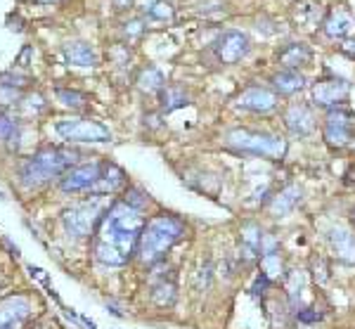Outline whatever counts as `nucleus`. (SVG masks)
<instances>
[{"label":"nucleus","instance_id":"1","mask_svg":"<svg viewBox=\"0 0 355 329\" xmlns=\"http://www.w3.org/2000/svg\"><path fill=\"white\" fill-rule=\"evenodd\" d=\"M145 223L142 211L130 209L125 201H112L93 233V253L97 261L110 268H121L133 261Z\"/></svg>","mask_w":355,"mask_h":329},{"label":"nucleus","instance_id":"2","mask_svg":"<svg viewBox=\"0 0 355 329\" xmlns=\"http://www.w3.org/2000/svg\"><path fill=\"white\" fill-rule=\"evenodd\" d=\"M187 228L178 216L171 213H159V216L150 218L142 228L140 244H137V258L145 265L162 263L173 246L185 237Z\"/></svg>","mask_w":355,"mask_h":329},{"label":"nucleus","instance_id":"3","mask_svg":"<svg viewBox=\"0 0 355 329\" xmlns=\"http://www.w3.org/2000/svg\"><path fill=\"white\" fill-rule=\"evenodd\" d=\"M81 154L69 147H41L19 166V180L24 187H38V185L62 178L69 169L76 166Z\"/></svg>","mask_w":355,"mask_h":329},{"label":"nucleus","instance_id":"4","mask_svg":"<svg viewBox=\"0 0 355 329\" xmlns=\"http://www.w3.org/2000/svg\"><path fill=\"white\" fill-rule=\"evenodd\" d=\"M225 145L234 152L254 154V157L279 161L287 154V140L282 135H275L268 130L251 128H232L225 133Z\"/></svg>","mask_w":355,"mask_h":329},{"label":"nucleus","instance_id":"5","mask_svg":"<svg viewBox=\"0 0 355 329\" xmlns=\"http://www.w3.org/2000/svg\"><path fill=\"white\" fill-rule=\"evenodd\" d=\"M102 201H105V197H97V194H93V199L83 201V204H76V206H71V209L64 211L62 223H64V230H67L69 237L85 239L95 233L102 213L107 211L105 206H102Z\"/></svg>","mask_w":355,"mask_h":329},{"label":"nucleus","instance_id":"6","mask_svg":"<svg viewBox=\"0 0 355 329\" xmlns=\"http://www.w3.org/2000/svg\"><path fill=\"white\" fill-rule=\"evenodd\" d=\"M57 135H62L67 142H110L112 133L102 121L88 117H71L60 119L55 124Z\"/></svg>","mask_w":355,"mask_h":329},{"label":"nucleus","instance_id":"7","mask_svg":"<svg viewBox=\"0 0 355 329\" xmlns=\"http://www.w3.org/2000/svg\"><path fill=\"white\" fill-rule=\"evenodd\" d=\"M322 135H324V142L334 149H343V147L351 145L355 140V112L353 109L346 105L327 109Z\"/></svg>","mask_w":355,"mask_h":329},{"label":"nucleus","instance_id":"8","mask_svg":"<svg viewBox=\"0 0 355 329\" xmlns=\"http://www.w3.org/2000/svg\"><path fill=\"white\" fill-rule=\"evenodd\" d=\"M102 164H105V161H88V164H78V166H73V169H69L64 176L60 178L62 192L73 194V192L93 189L95 183L100 180Z\"/></svg>","mask_w":355,"mask_h":329},{"label":"nucleus","instance_id":"9","mask_svg":"<svg viewBox=\"0 0 355 329\" xmlns=\"http://www.w3.org/2000/svg\"><path fill=\"white\" fill-rule=\"evenodd\" d=\"M348 92H351V83L346 78H320L313 85V102L324 109L339 107L348 97Z\"/></svg>","mask_w":355,"mask_h":329},{"label":"nucleus","instance_id":"10","mask_svg":"<svg viewBox=\"0 0 355 329\" xmlns=\"http://www.w3.org/2000/svg\"><path fill=\"white\" fill-rule=\"evenodd\" d=\"M216 55L223 65H237L249 55V38L242 31H225L216 40Z\"/></svg>","mask_w":355,"mask_h":329},{"label":"nucleus","instance_id":"11","mask_svg":"<svg viewBox=\"0 0 355 329\" xmlns=\"http://www.w3.org/2000/svg\"><path fill=\"white\" fill-rule=\"evenodd\" d=\"M237 107L254 114H270L277 109V95L261 85H249L237 95Z\"/></svg>","mask_w":355,"mask_h":329},{"label":"nucleus","instance_id":"12","mask_svg":"<svg viewBox=\"0 0 355 329\" xmlns=\"http://www.w3.org/2000/svg\"><path fill=\"white\" fill-rule=\"evenodd\" d=\"M261 239L263 228L256 221H244L239 225V261L242 263H256L261 258Z\"/></svg>","mask_w":355,"mask_h":329},{"label":"nucleus","instance_id":"13","mask_svg":"<svg viewBox=\"0 0 355 329\" xmlns=\"http://www.w3.org/2000/svg\"><path fill=\"white\" fill-rule=\"evenodd\" d=\"M282 121H284V128H287L294 137H308L315 130L313 109L308 105H303V102H294V105H289Z\"/></svg>","mask_w":355,"mask_h":329},{"label":"nucleus","instance_id":"14","mask_svg":"<svg viewBox=\"0 0 355 329\" xmlns=\"http://www.w3.org/2000/svg\"><path fill=\"white\" fill-rule=\"evenodd\" d=\"M327 242H329L331 251H334V256L339 258L341 263H348V265L355 263V235H353V230H348L346 225H334V228H329Z\"/></svg>","mask_w":355,"mask_h":329},{"label":"nucleus","instance_id":"15","mask_svg":"<svg viewBox=\"0 0 355 329\" xmlns=\"http://www.w3.org/2000/svg\"><path fill=\"white\" fill-rule=\"evenodd\" d=\"M28 313H31V303L21 294L0 298V327L21 325V320H26Z\"/></svg>","mask_w":355,"mask_h":329},{"label":"nucleus","instance_id":"16","mask_svg":"<svg viewBox=\"0 0 355 329\" xmlns=\"http://www.w3.org/2000/svg\"><path fill=\"white\" fill-rule=\"evenodd\" d=\"M119 189H125V173L119 169L116 164H110L105 161L102 164V173H100V180L95 183V187L90 189L97 197H105V194H114Z\"/></svg>","mask_w":355,"mask_h":329},{"label":"nucleus","instance_id":"17","mask_svg":"<svg viewBox=\"0 0 355 329\" xmlns=\"http://www.w3.org/2000/svg\"><path fill=\"white\" fill-rule=\"evenodd\" d=\"M301 187L299 185H287V187H282L277 194H272L270 204H268V213H270L272 218H284L289 216L291 211L299 206L301 201Z\"/></svg>","mask_w":355,"mask_h":329},{"label":"nucleus","instance_id":"18","mask_svg":"<svg viewBox=\"0 0 355 329\" xmlns=\"http://www.w3.org/2000/svg\"><path fill=\"white\" fill-rule=\"evenodd\" d=\"M272 83V90L275 95H296V92H301L306 88V76L299 71H291V69H282V71H277L275 76L270 78Z\"/></svg>","mask_w":355,"mask_h":329},{"label":"nucleus","instance_id":"19","mask_svg":"<svg viewBox=\"0 0 355 329\" xmlns=\"http://www.w3.org/2000/svg\"><path fill=\"white\" fill-rule=\"evenodd\" d=\"M64 60L73 67H95L97 65V55L93 50V45L83 43V40H73V43L64 45Z\"/></svg>","mask_w":355,"mask_h":329},{"label":"nucleus","instance_id":"20","mask_svg":"<svg viewBox=\"0 0 355 329\" xmlns=\"http://www.w3.org/2000/svg\"><path fill=\"white\" fill-rule=\"evenodd\" d=\"M311 57H313V53L306 43H289L284 50H279L277 60L284 69L299 71V67H306L308 62H311Z\"/></svg>","mask_w":355,"mask_h":329},{"label":"nucleus","instance_id":"21","mask_svg":"<svg viewBox=\"0 0 355 329\" xmlns=\"http://www.w3.org/2000/svg\"><path fill=\"white\" fill-rule=\"evenodd\" d=\"M322 26L329 38H346L355 28V19L346 12V10H334V12L324 19Z\"/></svg>","mask_w":355,"mask_h":329},{"label":"nucleus","instance_id":"22","mask_svg":"<svg viewBox=\"0 0 355 329\" xmlns=\"http://www.w3.org/2000/svg\"><path fill=\"white\" fill-rule=\"evenodd\" d=\"M185 105H190V95H187L180 85H166V88L159 92V107H162V114H171Z\"/></svg>","mask_w":355,"mask_h":329},{"label":"nucleus","instance_id":"23","mask_svg":"<svg viewBox=\"0 0 355 329\" xmlns=\"http://www.w3.org/2000/svg\"><path fill=\"white\" fill-rule=\"evenodd\" d=\"M135 83H137V88H140L142 92H147V95H159V92L166 88V76L162 74V69L147 67L137 74Z\"/></svg>","mask_w":355,"mask_h":329},{"label":"nucleus","instance_id":"24","mask_svg":"<svg viewBox=\"0 0 355 329\" xmlns=\"http://www.w3.org/2000/svg\"><path fill=\"white\" fill-rule=\"evenodd\" d=\"M303 289H306V270H291V273H287V301L291 310L301 308Z\"/></svg>","mask_w":355,"mask_h":329},{"label":"nucleus","instance_id":"25","mask_svg":"<svg viewBox=\"0 0 355 329\" xmlns=\"http://www.w3.org/2000/svg\"><path fill=\"white\" fill-rule=\"evenodd\" d=\"M178 298V287L173 280H166V275L159 277L152 287V301L157 305H173Z\"/></svg>","mask_w":355,"mask_h":329},{"label":"nucleus","instance_id":"26","mask_svg":"<svg viewBox=\"0 0 355 329\" xmlns=\"http://www.w3.org/2000/svg\"><path fill=\"white\" fill-rule=\"evenodd\" d=\"M0 142H8L10 149L19 147V121L8 112H0Z\"/></svg>","mask_w":355,"mask_h":329},{"label":"nucleus","instance_id":"27","mask_svg":"<svg viewBox=\"0 0 355 329\" xmlns=\"http://www.w3.org/2000/svg\"><path fill=\"white\" fill-rule=\"evenodd\" d=\"M261 273H266L270 280H279V277H287L284 273V261H282V253H270V256H261Z\"/></svg>","mask_w":355,"mask_h":329},{"label":"nucleus","instance_id":"28","mask_svg":"<svg viewBox=\"0 0 355 329\" xmlns=\"http://www.w3.org/2000/svg\"><path fill=\"white\" fill-rule=\"evenodd\" d=\"M57 100L62 102L64 107L69 109H83L85 105H88V95L81 90H71V88H57L55 90Z\"/></svg>","mask_w":355,"mask_h":329},{"label":"nucleus","instance_id":"29","mask_svg":"<svg viewBox=\"0 0 355 329\" xmlns=\"http://www.w3.org/2000/svg\"><path fill=\"white\" fill-rule=\"evenodd\" d=\"M125 204L130 206V209H135V211H142L147 204H150V197H147L145 192H142L140 187H125L123 189V199Z\"/></svg>","mask_w":355,"mask_h":329},{"label":"nucleus","instance_id":"30","mask_svg":"<svg viewBox=\"0 0 355 329\" xmlns=\"http://www.w3.org/2000/svg\"><path fill=\"white\" fill-rule=\"evenodd\" d=\"M311 273H313V280L318 282V285H324V282H329V263L324 256H315L313 263H311Z\"/></svg>","mask_w":355,"mask_h":329},{"label":"nucleus","instance_id":"31","mask_svg":"<svg viewBox=\"0 0 355 329\" xmlns=\"http://www.w3.org/2000/svg\"><path fill=\"white\" fill-rule=\"evenodd\" d=\"M147 15L152 17V19H159V22H168L173 19V8H171L166 0H157L154 5H150V10H147Z\"/></svg>","mask_w":355,"mask_h":329},{"label":"nucleus","instance_id":"32","mask_svg":"<svg viewBox=\"0 0 355 329\" xmlns=\"http://www.w3.org/2000/svg\"><path fill=\"white\" fill-rule=\"evenodd\" d=\"M26 83H28L26 74H19V71H3V74H0V85H8V88L21 90Z\"/></svg>","mask_w":355,"mask_h":329},{"label":"nucleus","instance_id":"33","mask_svg":"<svg viewBox=\"0 0 355 329\" xmlns=\"http://www.w3.org/2000/svg\"><path fill=\"white\" fill-rule=\"evenodd\" d=\"M272 285L275 282L266 273H259L254 280V285H251V296H266V294L272 289Z\"/></svg>","mask_w":355,"mask_h":329},{"label":"nucleus","instance_id":"34","mask_svg":"<svg viewBox=\"0 0 355 329\" xmlns=\"http://www.w3.org/2000/svg\"><path fill=\"white\" fill-rule=\"evenodd\" d=\"M17 102H21V90L0 85V107H12Z\"/></svg>","mask_w":355,"mask_h":329},{"label":"nucleus","instance_id":"35","mask_svg":"<svg viewBox=\"0 0 355 329\" xmlns=\"http://www.w3.org/2000/svg\"><path fill=\"white\" fill-rule=\"evenodd\" d=\"M270 253H279V239L272 233H263L261 239V256H270Z\"/></svg>","mask_w":355,"mask_h":329},{"label":"nucleus","instance_id":"36","mask_svg":"<svg viewBox=\"0 0 355 329\" xmlns=\"http://www.w3.org/2000/svg\"><path fill=\"white\" fill-rule=\"evenodd\" d=\"M296 320L303 322V325H315V322L322 320V313L318 308H299L296 310Z\"/></svg>","mask_w":355,"mask_h":329},{"label":"nucleus","instance_id":"37","mask_svg":"<svg viewBox=\"0 0 355 329\" xmlns=\"http://www.w3.org/2000/svg\"><path fill=\"white\" fill-rule=\"evenodd\" d=\"M211 280H214V265L204 263V268L199 270V277H197V287H199V289H209Z\"/></svg>","mask_w":355,"mask_h":329},{"label":"nucleus","instance_id":"38","mask_svg":"<svg viewBox=\"0 0 355 329\" xmlns=\"http://www.w3.org/2000/svg\"><path fill=\"white\" fill-rule=\"evenodd\" d=\"M125 28H123V31H125V36H130V38H133V36H140V33H142V24H140V22H125V24H123Z\"/></svg>","mask_w":355,"mask_h":329},{"label":"nucleus","instance_id":"39","mask_svg":"<svg viewBox=\"0 0 355 329\" xmlns=\"http://www.w3.org/2000/svg\"><path fill=\"white\" fill-rule=\"evenodd\" d=\"M341 53H343V55H348V57H355V38L343 40V45H341Z\"/></svg>","mask_w":355,"mask_h":329},{"label":"nucleus","instance_id":"40","mask_svg":"<svg viewBox=\"0 0 355 329\" xmlns=\"http://www.w3.org/2000/svg\"><path fill=\"white\" fill-rule=\"evenodd\" d=\"M114 5H116L119 10H125V8H130L133 5V0H112Z\"/></svg>","mask_w":355,"mask_h":329},{"label":"nucleus","instance_id":"41","mask_svg":"<svg viewBox=\"0 0 355 329\" xmlns=\"http://www.w3.org/2000/svg\"><path fill=\"white\" fill-rule=\"evenodd\" d=\"M0 329H19V325H10V327H0Z\"/></svg>","mask_w":355,"mask_h":329},{"label":"nucleus","instance_id":"42","mask_svg":"<svg viewBox=\"0 0 355 329\" xmlns=\"http://www.w3.org/2000/svg\"><path fill=\"white\" fill-rule=\"evenodd\" d=\"M351 221H353V225H355V209L351 211Z\"/></svg>","mask_w":355,"mask_h":329},{"label":"nucleus","instance_id":"43","mask_svg":"<svg viewBox=\"0 0 355 329\" xmlns=\"http://www.w3.org/2000/svg\"><path fill=\"white\" fill-rule=\"evenodd\" d=\"M41 3H57V0H41Z\"/></svg>","mask_w":355,"mask_h":329},{"label":"nucleus","instance_id":"44","mask_svg":"<svg viewBox=\"0 0 355 329\" xmlns=\"http://www.w3.org/2000/svg\"><path fill=\"white\" fill-rule=\"evenodd\" d=\"M0 199H5V192H3V189H0Z\"/></svg>","mask_w":355,"mask_h":329}]
</instances>
